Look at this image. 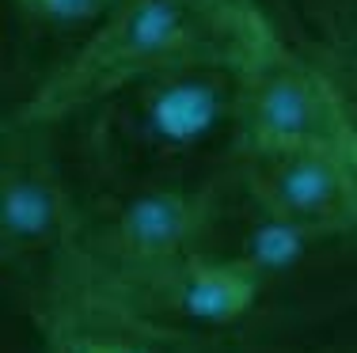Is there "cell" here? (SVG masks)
<instances>
[{
    "mask_svg": "<svg viewBox=\"0 0 357 353\" xmlns=\"http://www.w3.org/2000/svg\"><path fill=\"white\" fill-rule=\"evenodd\" d=\"M194 57H228V46L183 0H114V8L88 31L80 49L20 107L8 125L42 130L69 114L96 111L149 72Z\"/></svg>",
    "mask_w": 357,
    "mask_h": 353,
    "instance_id": "3",
    "label": "cell"
},
{
    "mask_svg": "<svg viewBox=\"0 0 357 353\" xmlns=\"http://www.w3.org/2000/svg\"><path fill=\"white\" fill-rule=\"evenodd\" d=\"M323 353H357V342H338V346H331Z\"/></svg>",
    "mask_w": 357,
    "mask_h": 353,
    "instance_id": "12",
    "label": "cell"
},
{
    "mask_svg": "<svg viewBox=\"0 0 357 353\" xmlns=\"http://www.w3.org/2000/svg\"><path fill=\"white\" fill-rule=\"evenodd\" d=\"M183 4L190 8L220 42H228V35H232L240 23H248L251 15L259 12L255 0H183Z\"/></svg>",
    "mask_w": 357,
    "mask_h": 353,
    "instance_id": "11",
    "label": "cell"
},
{
    "mask_svg": "<svg viewBox=\"0 0 357 353\" xmlns=\"http://www.w3.org/2000/svg\"><path fill=\"white\" fill-rule=\"evenodd\" d=\"M225 187L213 182H156L133 187L84 232L88 281H122L206 251L217 228Z\"/></svg>",
    "mask_w": 357,
    "mask_h": 353,
    "instance_id": "5",
    "label": "cell"
},
{
    "mask_svg": "<svg viewBox=\"0 0 357 353\" xmlns=\"http://www.w3.org/2000/svg\"><path fill=\"white\" fill-rule=\"evenodd\" d=\"M240 190L270 213L357 243V159L335 148H243Z\"/></svg>",
    "mask_w": 357,
    "mask_h": 353,
    "instance_id": "7",
    "label": "cell"
},
{
    "mask_svg": "<svg viewBox=\"0 0 357 353\" xmlns=\"http://www.w3.org/2000/svg\"><path fill=\"white\" fill-rule=\"evenodd\" d=\"M350 57H354V69H357V49H354V54H350Z\"/></svg>",
    "mask_w": 357,
    "mask_h": 353,
    "instance_id": "13",
    "label": "cell"
},
{
    "mask_svg": "<svg viewBox=\"0 0 357 353\" xmlns=\"http://www.w3.org/2000/svg\"><path fill=\"white\" fill-rule=\"evenodd\" d=\"M91 145L110 171L137 187L178 182L206 164H240L243 122L232 57H194L122 88L99 103Z\"/></svg>",
    "mask_w": 357,
    "mask_h": 353,
    "instance_id": "1",
    "label": "cell"
},
{
    "mask_svg": "<svg viewBox=\"0 0 357 353\" xmlns=\"http://www.w3.org/2000/svg\"><path fill=\"white\" fill-rule=\"evenodd\" d=\"M15 12L42 27L61 31H91L114 8V0H12Z\"/></svg>",
    "mask_w": 357,
    "mask_h": 353,
    "instance_id": "10",
    "label": "cell"
},
{
    "mask_svg": "<svg viewBox=\"0 0 357 353\" xmlns=\"http://www.w3.org/2000/svg\"><path fill=\"white\" fill-rule=\"evenodd\" d=\"M46 353H198L202 338L167 331L126 312L122 304L84 289L54 323L42 331Z\"/></svg>",
    "mask_w": 357,
    "mask_h": 353,
    "instance_id": "8",
    "label": "cell"
},
{
    "mask_svg": "<svg viewBox=\"0 0 357 353\" xmlns=\"http://www.w3.org/2000/svg\"><path fill=\"white\" fill-rule=\"evenodd\" d=\"M338 243H354V240H335V235H323L316 228H304V224L289 221L282 213H270V209H262L259 201L243 194V217L236 235L232 240H213L206 251L240 258L266 289H274V285L301 277L323 251L338 247Z\"/></svg>",
    "mask_w": 357,
    "mask_h": 353,
    "instance_id": "9",
    "label": "cell"
},
{
    "mask_svg": "<svg viewBox=\"0 0 357 353\" xmlns=\"http://www.w3.org/2000/svg\"><path fill=\"white\" fill-rule=\"evenodd\" d=\"M228 57L240 84L243 148L319 145L357 159V125L331 80L293 54L262 8L228 35Z\"/></svg>",
    "mask_w": 357,
    "mask_h": 353,
    "instance_id": "4",
    "label": "cell"
},
{
    "mask_svg": "<svg viewBox=\"0 0 357 353\" xmlns=\"http://www.w3.org/2000/svg\"><path fill=\"white\" fill-rule=\"evenodd\" d=\"M38 130L8 125L0 159V266L20 308L46 331L88 285V221L57 164L35 145Z\"/></svg>",
    "mask_w": 357,
    "mask_h": 353,
    "instance_id": "2",
    "label": "cell"
},
{
    "mask_svg": "<svg viewBox=\"0 0 357 353\" xmlns=\"http://www.w3.org/2000/svg\"><path fill=\"white\" fill-rule=\"evenodd\" d=\"M84 289L114 300L126 312L156 327L202 342L243 331L270 292L240 258L220 251H194L152 274L122 277V281H88Z\"/></svg>",
    "mask_w": 357,
    "mask_h": 353,
    "instance_id": "6",
    "label": "cell"
}]
</instances>
